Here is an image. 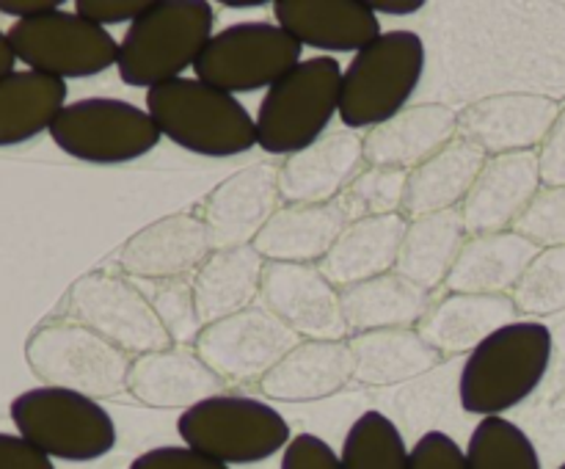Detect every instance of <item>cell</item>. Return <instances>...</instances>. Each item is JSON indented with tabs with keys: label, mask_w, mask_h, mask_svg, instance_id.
<instances>
[{
	"label": "cell",
	"mask_w": 565,
	"mask_h": 469,
	"mask_svg": "<svg viewBox=\"0 0 565 469\" xmlns=\"http://www.w3.org/2000/svg\"><path fill=\"white\" fill-rule=\"evenodd\" d=\"M469 469H541L533 439L505 417H483L467 445Z\"/></svg>",
	"instance_id": "obj_35"
},
{
	"label": "cell",
	"mask_w": 565,
	"mask_h": 469,
	"mask_svg": "<svg viewBox=\"0 0 565 469\" xmlns=\"http://www.w3.org/2000/svg\"><path fill=\"white\" fill-rule=\"evenodd\" d=\"M6 36L17 61L58 81L103 75L119 61V42L75 11L55 9L31 20H17Z\"/></svg>",
	"instance_id": "obj_11"
},
{
	"label": "cell",
	"mask_w": 565,
	"mask_h": 469,
	"mask_svg": "<svg viewBox=\"0 0 565 469\" xmlns=\"http://www.w3.org/2000/svg\"><path fill=\"white\" fill-rule=\"evenodd\" d=\"M215 9L207 0H158L130 22L119 42V81L132 88H154L196 66L213 39Z\"/></svg>",
	"instance_id": "obj_3"
},
{
	"label": "cell",
	"mask_w": 565,
	"mask_h": 469,
	"mask_svg": "<svg viewBox=\"0 0 565 469\" xmlns=\"http://www.w3.org/2000/svg\"><path fill=\"white\" fill-rule=\"evenodd\" d=\"M406 232L408 218L403 213L367 215V218L351 221L340 241L320 259L318 268L337 290L392 274Z\"/></svg>",
	"instance_id": "obj_23"
},
{
	"label": "cell",
	"mask_w": 565,
	"mask_h": 469,
	"mask_svg": "<svg viewBox=\"0 0 565 469\" xmlns=\"http://www.w3.org/2000/svg\"><path fill=\"white\" fill-rule=\"evenodd\" d=\"M14 50H11V42L9 36H6L3 31H0V77L9 75V72H14Z\"/></svg>",
	"instance_id": "obj_48"
},
{
	"label": "cell",
	"mask_w": 565,
	"mask_h": 469,
	"mask_svg": "<svg viewBox=\"0 0 565 469\" xmlns=\"http://www.w3.org/2000/svg\"><path fill=\"white\" fill-rule=\"evenodd\" d=\"M279 166L252 163L221 180L199 207L213 248L248 246L279 210Z\"/></svg>",
	"instance_id": "obj_16"
},
{
	"label": "cell",
	"mask_w": 565,
	"mask_h": 469,
	"mask_svg": "<svg viewBox=\"0 0 565 469\" xmlns=\"http://www.w3.org/2000/svg\"><path fill=\"white\" fill-rule=\"evenodd\" d=\"M539 166H541V182H544L546 188L565 185V108H561L555 125H552V130L546 132L544 143H541Z\"/></svg>",
	"instance_id": "obj_43"
},
{
	"label": "cell",
	"mask_w": 565,
	"mask_h": 469,
	"mask_svg": "<svg viewBox=\"0 0 565 469\" xmlns=\"http://www.w3.org/2000/svg\"><path fill=\"white\" fill-rule=\"evenodd\" d=\"M301 337L287 329L263 303L213 320L193 340L196 356L224 381L265 379Z\"/></svg>",
	"instance_id": "obj_13"
},
{
	"label": "cell",
	"mask_w": 565,
	"mask_h": 469,
	"mask_svg": "<svg viewBox=\"0 0 565 469\" xmlns=\"http://www.w3.org/2000/svg\"><path fill=\"white\" fill-rule=\"evenodd\" d=\"M353 379L348 340H301L265 379L259 390L270 401H315L340 392Z\"/></svg>",
	"instance_id": "obj_26"
},
{
	"label": "cell",
	"mask_w": 565,
	"mask_h": 469,
	"mask_svg": "<svg viewBox=\"0 0 565 469\" xmlns=\"http://www.w3.org/2000/svg\"><path fill=\"white\" fill-rule=\"evenodd\" d=\"M281 469H342V461L329 441L315 434H298L285 447Z\"/></svg>",
	"instance_id": "obj_41"
},
{
	"label": "cell",
	"mask_w": 565,
	"mask_h": 469,
	"mask_svg": "<svg viewBox=\"0 0 565 469\" xmlns=\"http://www.w3.org/2000/svg\"><path fill=\"white\" fill-rule=\"evenodd\" d=\"M342 66L331 55L303 58L263 94L257 116V147L268 154H290L312 147L340 116Z\"/></svg>",
	"instance_id": "obj_5"
},
{
	"label": "cell",
	"mask_w": 565,
	"mask_h": 469,
	"mask_svg": "<svg viewBox=\"0 0 565 469\" xmlns=\"http://www.w3.org/2000/svg\"><path fill=\"white\" fill-rule=\"evenodd\" d=\"M130 469H230L226 463L215 461V458L204 456V452L191 450V447H152V450L141 452Z\"/></svg>",
	"instance_id": "obj_42"
},
{
	"label": "cell",
	"mask_w": 565,
	"mask_h": 469,
	"mask_svg": "<svg viewBox=\"0 0 565 469\" xmlns=\"http://www.w3.org/2000/svg\"><path fill=\"white\" fill-rule=\"evenodd\" d=\"M265 265L268 263L259 257L252 243L210 254L202 268L191 276L193 298H196L202 323L207 326L213 320L252 307L254 298H259Z\"/></svg>",
	"instance_id": "obj_30"
},
{
	"label": "cell",
	"mask_w": 565,
	"mask_h": 469,
	"mask_svg": "<svg viewBox=\"0 0 565 469\" xmlns=\"http://www.w3.org/2000/svg\"><path fill=\"white\" fill-rule=\"evenodd\" d=\"M213 252L202 215L171 213L138 230L121 246L119 265L127 276L147 281L191 279Z\"/></svg>",
	"instance_id": "obj_17"
},
{
	"label": "cell",
	"mask_w": 565,
	"mask_h": 469,
	"mask_svg": "<svg viewBox=\"0 0 565 469\" xmlns=\"http://www.w3.org/2000/svg\"><path fill=\"white\" fill-rule=\"evenodd\" d=\"M539 254L535 243L513 230L467 237L445 285L469 296H508Z\"/></svg>",
	"instance_id": "obj_24"
},
{
	"label": "cell",
	"mask_w": 565,
	"mask_h": 469,
	"mask_svg": "<svg viewBox=\"0 0 565 469\" xmlns=\"http://www.w3.org/2000/svg\"><path fill=\"white\" fill-rule=\"evenodd\" d=\"M149 3H132V0H77L75 14L86 17L94 25L105 28L108 31L110 25H121V22H136L138 17L143 14Z\"/></svg>",
	"instance_id": "obj_44"
},
{
	"label": "cell",
	"mask_w": 565,
	"mask_h": 469,
	"mask_svg": "<svg viewBox=\"0 0 565 469\" xmlns=\"http://www.w3.org/2000/svg\"><path fill=\"white\" fill-rule=\"evenodd\" d=\"M66 81L33 70L0 77V149L50 132L55 116L66 108Z\"/></svg>",
	"instance_id": "obj_33"
},
{
	"label": "cell",
	"mask_w": 565,
	"mask_h": 469,
	"mask_svg": "<svg viewBox=\"0 0 565 469\" xmlns=\"http://www.w3.org/2000/svg\"><path fill=\"white\" fill-rule=\"evenodd\" d=\"M127 390L149 406L191 408L207 397L221 395L224 379L215 375L193 348H166L132 359Z\"/></svg>",
	"instance_id": "obj_25"
},
{
	"label": "cell",
	"mask_w": 565,
	"mask_h": 469,
	"mask_svg": "<svg viewBox=\"0 0 565 469\" xmlns=\"http://www.w3.org/2000/svg\"><path fill=\"white\" fill-rule=\"evenodd\" d=\"M259 301L301 340H345L348 326L340 290L318 265L268 263Z\"/></svg>",
	"instance_id": "obj_14"
},
{
	"label": "cell",
	"mask_w": 565,
	"mask_h": 469,
	"mask_svg": "<svg viewBox=\"0 0 565 469\" xmlns=\"http://www.w3.org/2000/svg\"><path fill=\"white\" fill-rule=\"evenodd\" d=\"M561 105L546 94L508 92L475 99L458 114V136L486 154L533 152L555 125Z\"/></svg>",
	"instance_id": "obj_15"
},
{
	"label": "cell",
	"mask_w": 565,
	"mask_h": 469,
	"mask_svg": "<svg viewBox=\"0 0 565 469\" xmlns=\"http://www.w3.org/2000/svg\"><path fill=\"white\" fill-rule=\"evenodd\" d=\"M519 309L513 296H469L450 292L430 307L419 323V334L439 353H461L489 340L494 331L516 323Z\"/></svg>",
	"instance_id": "obj_28"
},
{
	"label": "cell",
	"mask_w": 565,
	"mask_h": 469,
	"mask_svg": "<svg viewBox=\"0 0 565 469\" xmlns=\"http://www.w3.org/2000/svg\"><path fill=\"white\" fill-rule=\"evenodd\" d=\"M147 296L152 301L154 312H158L160 323L166 326V331L174 340V345H188V342L193 345L204 323L199 318L191 279L152 281V292H147Z\"/></svg>",
	"instance_id": "obj_38"
},
{
	"label": "cell",
	"mask_w": 565,
	"mask_h": 469,
	"mask_svg": "<svg viewBox=\"0 0 565 469\" xmlns=\"http://www.w3.org/2000/svg\"><path fill=\"white\" fill-rule=\"evenodd\" d=\"M364 143L353 130L326 132L320 141L290 154L279 166V196L285 204L334 202L362 174Z\"/></svg>",
	"instance_id": "obj_20"
},
{
	"label": "cell",
	"mask_w": 565,
	"mask_h": 469,
	"mask_svg": "<svg viewBox=\"0 0 565 469\" xmlns=\"http://www.w3.org/2000/svg\"><path fill=\"white\" fill-rule=\"evenodd\" d=\"M408 456L401 428L373 408L348 428L340 461L342 469H408Z\"/></svg>",
	"instance_id": "obj_34"
},
{
	"label": "cell",
	"mask_w": 565,
	"mask_h": 469,
	"mask_svg": "<svg viewBox=\"0 0 565 469\" xmlns=\"http://www.w3.org/2000/svg\"><path fill=\"white\" fill-rule=\"evenodd\" d=\"M147 110L160 136L191 154L237 158L257 147V121L246 105L199 77L149 88Z\"/></svg>",
	"instance_id": "obj_2"
},
{
	"label": "cell",
	"mask_w": 565,
	"mask_h": 469,
	"mask_svg": "<svg viewBox=\"0 0 565 469\" xmlns=\"http://www.w3.org/2000/svg\"><path fill=\"white\" fill-rule=\"evenodd\" d=\"M28 362L50 386L110 397L125 390L132 359L81 320L42 326L28 342Z\"/></svg>",
	"instance_id": "obj_10"
},
{
	"label": "cell",
	"mask_w": 565,
	"mask_h": 469,
	"mask_svg": "<svg viewBox=\"0 0 565 469\" xmlns=\"http://www.w3.org/2000/svg\"><path fill=\"white\" fill-rule=\"evenodd\" d=\"M541 185L544 182L539 152H511L486 160L483 171L461 204L467 235L478 237L513 230Z\"/></svg>",
	"instance_id": "obj_18"
},
{
	"label": "cell",
	"mask_w": 565,
	"mask_h": 469,
	"mask_svg": "<svg viewBox=\"0 0 565 469\" xmlns=\"http://www.w3.org/2000/svg\"><path fill=\"white\" fill-rule=\"evenodd\" d=\"M353 381L373 386L401 384L428 373L441 362V353L423 340L417 329H379L351 334Z\"/></svg>",
	"instance_id": "obj_31"
},
{
	"label": "cell",
	"mask_w": 565,
	"mask_h": 469,
	"mask_svg": "<svg viewBox=\"0 0 565 469\" xmlns=\"http://www.w3.org/2000/svg\"><path fill=\"white\" fill-rule=\"evenodd\" d=\"M408 469H469L467 452L445 430H428L408 456Z\"/></svg>",
	"instance_id": "obj_40"
},
{
	"label": "cell",
	"mask_w": 565,
	"mask_h": 469,
	"mask_svg": "<svg viewBox=\"0 0 565 469\" xmlns=\"http://www.w3.org/2000/svg\"><path fill=\"white\" fill-rule=\"evenodd\" d=\"M557 469H565V461H563V463H561V467H557Z\"/></svg>",
	"instance_id": "obj_49"
},
{
	"label": "cell",
	"mask_w": 565,
	"mask_h": 469,
	"mask_svg": "<svg viewBox=\"0 0 565 469\" xmlns=\"http://www.w3.org/2000/svg\"><path fill=\"white\" fill-rule=\"evenodd\" d=\"M463 243H467V224H463L461 207L408 221L395 274L406 276L417 287L434 292L436 287L447 281Z\"/></svg>",
	"instance_id": "obj_32"
},
{
	"label": "cell",
	"mask_w": 565,
	"mask_h": 469,
	"mask_svg": "<svg viewBox=\"0 0 565 469\" xmlns=\"http://www.w3.org/2000/svg\"><path fill=\"white\" fill-rule=\"evenodd\" d=\"M513 303L519 312L533 318L565 309V246L541 248L527 274L513 287Z\"/></svg>",
	"instance_id": "obj_36"
},
{
	"label": "cell",
	"mask_w": 565,
	"mask_h": 469,
	"mask_svg": "<svg viewBox=\"0 0 565 469\" xmlns=\"http://www.w3.org/2000/svg\"><path fill=\"white\" fill-rule=\"evenodd\" d=\"M50 138L83 163L119 166L152 152L163 136L147 108L116 97H86L55 116Z\"/></svg>",
	"instance_id": "obj_8"
},
{
	"label": "cell",
	"mask_w": 565,
	"mask_h": 469,
	"mask_svg": "<svg viewBox=\"0 0 565 469\" xmlns=\"http://www.w3.org/2000/svg\"><path fill=\"white\" fill-rule=\"evenodd\" d=\"M0 469H55L53 458L17 434H0Z\"/></svg>",
	"instance_id": "obj_45"
},
{
	"label": "cell",
	"mask_w": 565,
	"mask_h": 469,
	"mask_svg": "<svg viewBox=\"0 0 565 469\" xmlns=\"http://www.w3.org/2000/svg\"><path fill=\"white\" fill-rule=\"evenodd\" d=\"M458 114L450 105H408L395 119L367 130L362 138L364 163L375 169L412 171L456 138Z\"/></svg>",
	"instance_id": "obj_21"
},
{
	"label": "cell",
	"mask_w": 565,
	"mask_h": 469,
	"mask_svg": "<svg viewBox=\"0 0 565 469\" xmlns=\"http://www.w3.org/2000/svg\"><path fill=\"white\" fill-rule=\"evenodd\" d=\"M351 224L340 199L323 204H285L270 215L252 246L265 263L315 265Z\"/></svg>",
	"instance_id": "obj_22"
},
{
	"label": "cell",
	"mask_w": 565,
	"mask_h": 469,
	"mask_svg": "<svg viewBox=\"0 0 565 469\" xmlns=\"http://www.w3.org/2000/svg\"><path fill=\"white\" fill-rule=\"evenodd\" d=\"M513 232L527 237L539 248L565 246V185L541 188L527 210L519 215Z\"/></svg>",
	"instance_id": "obj_39"
},
{
	"label": "cell",
	"mask_w": 565,
	"mask_h": 469,
	"mask_svg": "<svg viewBox=\"0 0 565 469\" xmlns=\"http://www.w3.org/2000/svg\"><path fill=\"white\" fill-rule=\"evenodd\" d=\"M486 160H489V154L483 149L469 143L467 138L456 136L447 147L430 154L425 163L408 171L403 215H412L414 221L423 218V215L461 207L478 174L483 171Z\"/></svg>",
	"instance_id": "obj_27"
},
{
	"label": "cell",
	"mask_w": 565,
	"mask_h": 469,
	"mask_svg": "<svg viewBox=\"0 0 565 469\" xmlns=\"http://www.w3.org/2000/svg\"><path fill=\"white\" fill-rule=\"evenodd\" d=\"M373 6L375 14H390V17H412V14H419V11L425 9V0H375Z\"/></svg>",
	"instance_id": "obj_47"
},
{
	"label": "cell",
	"mask_w": 565,
	"mask_h": 469,
	"mask_svg": "<svg viewBox=\"0 0 565 469\" xmlns=\"http://www.w3.org/2000/svg\"><path fill=\"white\" fill-rule=\"evenodd\" d=\"M70 307L81 323L127 353L141 356V353L174 348V340L160 323L149 296L127 276L92 270L72 287Z\"/></svg>",
	"instance_id": "obj_12"
},
{
	"label": "cell",
	"mask_w": 565,
	"mask_h": 469,
	"mask_svg": "<svg viewBox=\"0 0 565 469\" xmlns=\"http://www.w3.org/2000/svg\"><path fill=\"white\" fill-rule=\"evenodd\" d=\"M55 9H61V3H53V0H0V11L11 17H20V20L50 14Z\"/></svg>",
	"instance_id": "obj_46"
},
{
	"label": "cell",
	"mask_w": 565,
	"mask_h": 469,
	"mask_svg": "<svg viewBox=\"0 0 565 469\" xmlns=\"http://www.w3.org/2000/svg\"><path fill=\"white\" fill-rule=\"evenodd\" d=\"M406 182L408 171L375 169V166H370L345 188L340 202L351 221L367 218V215L403 213Z\"/></svg>",
	"instance_id": "obj_37"
},
{
	"label": "cell",
	"mask_w": 565,
	"mask_h": 469,
	"mask_svg": "<svg viewBox=\"0 0 565 469\" xmlns=\"http://www.w3.org/2000/svg\"><path fill=\"white\" fill-rule=\"evenodd\" d=\"M342 315H345L348 334L379 329H412L423 323L430 312V292L408 281L401 274H384L375 279L340 290Z\"/></svg>",
	"instance_id": "obj_29"
},
{
	"label": "cell",
	"mask_w": 565,
	"mask_h": 469,
	"mask_svg": "<svg viewBox=\"0 0 565 469\" xmlns=\"http://www.w3.org/2000/svg\"><path fill=\"white\" fill-rule=\"evenodd\" d=\"M303 47L276 22H235L213 33L196 61V77L232 94L268 92L276 81L301 64Z\"/></svg>",
	"instance_id": "obj_9"
},
{
	"label": "cell",
	"mask_w": 565,
	"mask_h": 469,
	"mask_svg": "<svg viewBox=\"0 0 565 469\" xmlns=\"http://www.w3.org/2000/svg\"><path fill=\"white\" fill-rule=\"evenodd\" d=\"M552 331L550 326L511 323L480 342L463 362L458 375V397L463 412L483 417H502L527 401L550 373Z\"/></svg>",
	"instance_id": "obj_1"
},
{
	"label": "cell",
	"mask_w": 565,
	"mask_h": 469,
	"mask_svg": "<svg viewBox=\"0 0 565 469\" xmlns=\"http://www.w3.org/2000/svg\"><path fill=\"white\" fill-rule=\"evenodd\" d=\"M276 25L285 28L301 47L320 53H353L381 36V22L364 0H276Z\"/></svg>",
	"instance_id": "obj_19"
},
{
	"label": "cell",
	"mask_w": 565,
	"mask_h": 469,
	"mask_svg": "<svg viewBox=\"0 0 565 469\" xmlns=\"http://www.w3.org/2000/svg\"><path fill=\"white\" fill-rule=\"evenodd\" d=\"M428 64L423 36L408 28L384 31L342 70L340 119L348 130H373L408 108Z\"/></svg>",
	"instance_id": "obj_4"
},
{
	"label": "cell",
	"mask_w": 565,
	"mask_h": 469,
	"mask_svg": "<svg viewBox=\"0 0 565 469\" xmlns=\"http://www.w3.org/2000/svg\"><path fill=\"white\" fill-rule=\"evenodd\" d=\"M182 441L215 461L257 463L290 445V423L270 403L246 395H213L177 419Z\"/></svg>",
	"instance_id": "obj_7"
},
{
	"label": "cell",
	"mask_w": 565,
	"mask_h": 469,
	"mask_svg": "<svg viewBox=\"0 0 565 469\" xmlns=\"http://www.w3.org/2000/svg\"><path fill=\"white\" fill-rule=\"evenodd\" d=\"M22 439L47 458L97 461L116 447V423L99 401L64 386H36L11 401Z\"/></svg>",
	"instance_id": "obj_6"
}]
</instances>
